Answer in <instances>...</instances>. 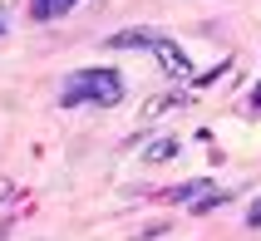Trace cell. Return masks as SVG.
Here are the masks:
<instances>
[{"label": "cell", "instance_id": "8", "mask_svg": "<svg viewBox=\"0 0 261 241\" xmlns=\"http://www.w3.org/2000/svg\"><path fill=\"white\" fill-rule=\"evenodd\" d=\"M207 187H212V182H182V187H173V192H168V202H188V207H192Z\"/></svg>", "mask_w": 261, "mask_h": 241}, {"label": "cell", "instance_id": "10", "mask_svg": "<svg viewBox=\"0 0 261 241\" xmlns=\"http://www.w3.org/2000/svg\"><path fill=\"white\" fill-rule=\"evenodd\" d=\"M15 197V182H10V177H0V202H10Z\"/></svg>", "mask_w": 261, "mask_h": 241}, {"label": "cell", "instance_id": "5", "mask_svg": "<svg viewBox=\"0 0 261 241\" xmlns=\"http://www.w3.org/2000/svg\"><path fill=\"white\" fill-rule=\"evenodd\" d=\"M74 5H79V0H30V20H59V15H69Z\"/></svg>", "mask_w": 261, "mask_h": 241}, {"label": "cell", "instance_id": "3", "mask_svg": "<svg viewBox=\"0 0 261 241\" xmlns=\"http://www.w3.org/2000/svg\"><path fill=\"white\" fill-rule=\"evenodd\" d=\"M163 44V35L158 30H118V35H109V49H158Z\"/></svg>", "mask_w": 261, "mask_h": 241}, {"label": "cell", "instance_id": "2", "mask_svg": "<svg viewBox=\"0 0 261 241\" xmlns=\"http://www.w3.org/2000/svg\"><path fill=\"white\" fill-rule=\"evenodd\" d=\"M153 59H158V69H163V74H173V79H188V74H192L188 49H182V44H173V40H163L158 49H153Z\"/></svg>", "mask_w": 261, "mask_h": 241}, {"label": "cell", "instance_id": "4", "mask_svg": "<svg viewBox=\"0 0 261 241\" xmlns=\"http://www.w3.org/2000/svg\"><path fill=\"white\" fill-rule=\"evenodd\" d=\"M177 148H182V143H177L173 133H163V138L143 143V153H138V157H143V163H173V157H177Z\"/></svg>", "mask_w": 261, "mask_h": 241}, {"label": "cell", "instance_id": "7", "mask_svg": "<svg viewBox=\"0 0 261 241\" xmlns=\"http://www.w3.org/2000/svg\"><path fill=\"white\" fill-rule=\"evenodd\" d=\"M227 202H232L227 192H217V187H207L202 197L192 202V217H207V212H217V207H227Z\"/></svg>", "mask_w": 261, "mask_h": 241}, {"label": "cell", "instance_id": "6", "mask_svg": "<svg viewBox=\"0 0 261 241\" xmlns=\"http://www.w3.org/2000/svg\"><path fill=\"white\" fill-rule=\"evenodd\" d=\"M182 103H188V94H182V89H173V94L148 99V103H143V114H148V118H158V114H168V109H182Z\"/></svg>", "mask_w": 261, "mask_h": 241}, {"label": "cell", "instance_id": "11", "mask_svg": "<svg viewBox=\"0 0 261 241\" xmlns=\"http://www.w3.org/2000/svg\"><path fill=\"white\" fill-rule=\"evenodd\" d=\"M251 109H261V84H256V94H251Z\"/></svg>", "mask_w": 261, "mask_h": 241}, {"label": "cell", "instance_id": "9", "mask_svg": "<svg viewBox=\"0 0 261 241\" xmlns=\"http://www.w3.org/2000/svg\"><path fill=\"white\" fill-rule=\"evenodd\" d=\"M247 227H261V197L251 202V212H247Z\"/></svg>", "mask_w": 261, "mask_h": 241}, {"label": "cell", "instance_id": "1", "mask_svg": "<svg viewBox=\"0 0 261 241\" xmlns=\"http://www.w3.org/2000/svg\"><path fill=\"white\" fill-rule=\"evenodd\" d=\"M59 103L64 109H84V103L114 109V103H123V74L118 69H74L59 84Z\"/></svg>", "mask_w": 261, "mask_h": 241}, {"label": "cell", "instance_id": "12", "mask_svg": "<svg viewBox=\"0 0 261 241\" xmlns=\"http://www.w3.org/2000/svg\"><path fill=\"white\" fill-rule=\"evenodd\" d=\"M0 15H5V10H0ZM0 30H5V20H0Z\"/></svg>", "mask_w": 261, "mask_h": 241}]
</instances>
